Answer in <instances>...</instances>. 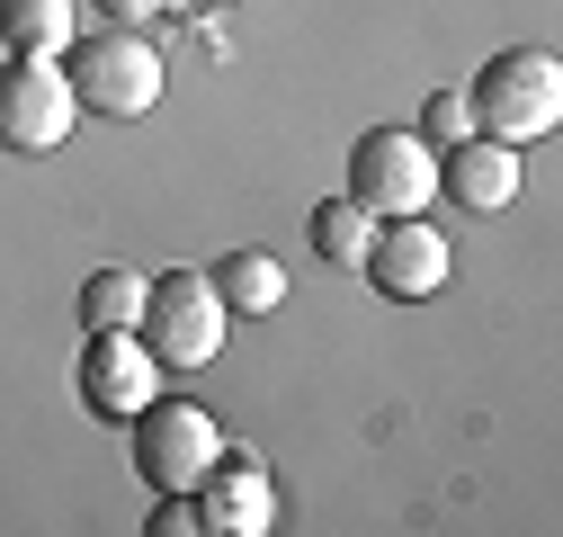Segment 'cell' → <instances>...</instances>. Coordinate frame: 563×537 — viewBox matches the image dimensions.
<instances>
[{"label": "cell", "mask_w": 563, "mask_h": 537, "mask_svg": "<svg viewBox=\"0 0 563 537\" xmlns=\"http://www.w3.org/2000/svg\"><path fill=\"white\" fill-rule=\"evenodd\" d=\"M224 296H216V278L206 268H162V278H144V350H153V368L162 376H197L206 359H224Z\"/></svg>", "instance_id": "cell-1"}, {"label": "cell", "mask_w": 563, "mask_h": 537, "mask_svg": "<svg viewBox=\"0 0 563 537\" xmlns=\"http://www.w3.org/2000/svg\"><path fill=\"white\" fill-rule=\"evenodd\" d=\"M474 134H501V144H537L563 125V63L545 45H501L474 73Z\"/></svg>", "instance_id": "cell-2"}, {"label": "cell", "mask_w": 563, "mask_h": 537, "mask_svg": "<svg viewBox=\"0 0 563 537\" xmlns=\"http://www.w3.org/2000/svg\"><path fill=\"white\" fill-rule=\"evenodd\" d=\"M216 457H224V421L206 413V403L153 394L144 413H134V475H144L153 493H197Z\"/></svg>", "instance_id": "cell-3"}, {"label": "cell", "mask_w": 563, "mask_h": 537, "mask_svg": "<svg viewBox=\"0 0 563 537\" xmlns=\"http://www.w3.org/2000/svg\"><path fill=\"white\" fill-rule=\"evenodd\" d=\"M340 197H358L376 224L430 216V197H439V153L420 144L411 125H367L358 153H349V188H340Z\"/></svg>", "instance_id": "cell-4"}, {"label": "cell", "mask_w": 563, "mask_h": 537, "mask_svg": "<svg viewBox=\"0 0 563 537\" xmlns=\"http://www.w3.org/2000/svg\"><path fill=\"white\" fill-rule=\"evenodd\" d=\"M63 73H73L81 108L90 117H144L162 99V54L144 28H99V36H73L63 54Z\"/></svg>", "instance_id": "cell-5"}, {"label": "cell", "mask_w": 563, "mask_h": 537, "mask_svg": "<svg viewBox=\"0 0 563 537\" xmlns=\"http://www.w3.org/2000/svg\"><path fill=\"white\" fill-rule=\"evenodd\" d=\"M73 117H81V90H73L63 63H45V54L0 63V144L10 153H54L73 134Z\"/></svg>", "instance_id": "cell-6"}, {"label": "cell", "mask_w": 563, "mask_h": 537, "mask_svg": "<svg viewBox=\"0 0 563 537\" xmlns=\"http://www.w3.org/2000/svg\"><path fill=\"white\" fill-rule=\"evenodd\" d=\"M358 278H367L385 305H420V296H439V287H448V233H439L430 216H394V224L367 242Z\"/></svg>", "instance_id": "cell-7"}, {"label": "cell", "mask_w": 563, "mask_h": 537, "mask_svg": "<svg viewBox=\"0 0 563 537\" xmlns=\"http://www.w3.org/2000/svg\"><path fill=\"white\" fill-rule=\"evenodd\" d=\"M73 376H81V403L108 413V421H134V413L162 394V368H153V350H144V331H90Z\"/></svg>", "instance_id": "cell-8"}, {"label": "cell", "mask_w": 563, "mask_h": 537, "mask_svg": "<svg viewBox=\"0 0 563 537\" xmlns=\"http://www.w3.org/2000/svg\"><path fill=\"white\" fill-rule=\"evenodd\" d=\"M197 519L224 528V537H268V528H277V484H268V465H260L251 448H224L216 465H206V484H197Z\"/></svg>", "instance_id": "cell-9"}, {"label": "cell", "mask_w": 563, "mask_h": 537, "mask_svg": "<svg viewBox=\"0 0 563 537\" xmlns=\"http://www.w3.org/2000/svg\"><path fill=\"white\" fill-rule=\"evenodd\" d=\"M439 188L456 197L465 216H501L519 197V144L501 134H465V144H439Z\"/></svg>", "instance_id": "cell-10"}, {"label": "cell", "mask_w": 563, "mask_h": 537, "mask_svg": "<svg viewBox=\"0 0 563 537\" xmlns=\"http://www.w3.org/2000/svg\"><path fill=\"white\" fill-rule=\"evenodd\" d=\"M0 36H10V54L63 63L73 36H81V10H73V0H0Z\"/></svg>", "instance_id": "cell-11"}, {"label": "cell", "mask_w": 563, "mask_h": 537, "mask_svg": "<svg viewBox=\"0 0 563 537\" xmlns=\"http://www.w3.org/2000/svg\"><path fill=\"white\" fill-rule=\"evenodd\" d=\"M206 278H216L224 314H242V322H260V314L287 305V268H277L268 251H224V268H206Z\"/></svg>", "instance_id": "cell-12"}, {"label": "cell", "mask_w": 563, "mask_h": 537, "mask_svg": "<svg viewBox=\"0 0 563 537\" xmlns=\"http://www.w3.org/2000/svg\"><path fill=\"white\" fill-rule=\"evenodd\" d=\"M144 322V278L134 268H90L81 278V331H134Z\"/></svg>", "instance_id": "cell-13"}, {"label": "cell", "mask_w": 563, "mask_h": 537, "mask_svg": "<svg viewBox=\"0 0 563 537\" xmlns=\"http://www.w3.org/2000/svg\"><path fill=\"white\" fill-rule=\"evenodd\" d=\"M367 242H376V216L358 207V197H322V207H313V251H322L331 268H358Z\"/></svg>", "instance_id": "cell-14"}, {"label": "cell", "mask_w": 563, "mask_h": 537, "mask_svg": "<svg viewBox=\"0 0 563 537\" xmlns=\"http://www.w3.org/2000/svg\"><path fill=\"white\" fill-rule=\"evenodd\" d=\"M465 134H474V99L465 90H439L430 108H420V144H430V153L439 144H465Z\"/></svg>", "instance_id": "cell-15"}, {"label": "cell", "mask_w": 563, "mask_h": 537, "mask_svg": "<svg viewBox=\"0 0 563 537\" xmlns=\"http://www.w3.org/2000/svg\"><path fill=\"white\" fill-rule=\"evenodd\" d=\"M153 528H162V537H197V528H206V519H197V493H162Z\"/></svg>", "instance_id": "cell-16"}, {"label": "cell", "mask_w": 563, "mask_h": 537, "mask_svg": "<svg viewBox=\"0 0 563 537\" xmlns=\"http://www.w3.org/2000/svg\"><path fill=\"white\" fill-rule=\"evenodd\" d=\"M99 19H117V28H144V19H179V0H99Z\"/></svg>", "instance_id": "cell-17"}, {"label": "cell", "mask_w": 563, "mask_h": 537, "mask_svg": "<svg viewBox=\"0 0 563 537\" xmlns=\"http://www.w3.org/2000/svg\"><path fill=\"white\" fill-rule=\"evenodd\" d=\"M206 10H224V0H206Z\"/></svg>", "instance_id": "cell-18"}]
</instances>
